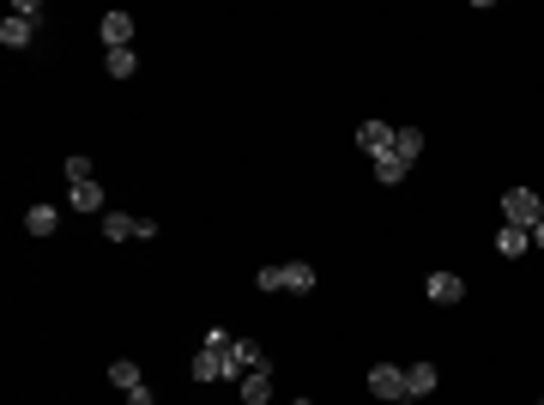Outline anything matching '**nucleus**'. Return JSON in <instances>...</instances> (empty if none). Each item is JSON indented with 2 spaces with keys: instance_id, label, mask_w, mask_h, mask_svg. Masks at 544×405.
I'll list each match as a JSON object with an SVG mask.
<instances>
[{
  "instance_id": "1",
  "label": "nucleus",
  "mask_w": 544,
  "mask_h": 405,
  "mask_svg": "<svg viewBox=\"0 0 544 405\" xmlns=\"http://www.w3.org/2000/svg\"><path fill=\"white\" fill-rule=\"evenodd\" d=\"M539 218H544V200L532 194V188H508V194H503V224H521V230H532Z\"/></svg>"
},
{
  "instance_id": "2",
  "label": "nucleus",
  "mask_w": 544,
  "mask_h": 405,
  "mask_svg": "<svg viewBox=\"0 0 544 405\" xmlns=\"http://www.w3.org/2000/svg\"><path fill=\"white\" fill-rule=\"evenodd\" d=\"M103 236H109V243H152L158 224L152 218H127V212H109V218H103Z\"/></svg>"
},
{
  "instance_id": "3",
  "label": "nucleus",
  "mask_w": 544,
  "mask_h": 405,
  "mask_svg": "<svg viewBox=\"0 0 544 405\" xmlns=\"http://www.w3.org/2000/svg\"><path fill=\"white\" fill-rule=\"evenodd\" d=\"M230 375H236V364H230V351H212V345H206L200 357H194V382H230Z\"/></svg>"
},
{
  "instance_id": "4",
  "label": "nucleus",
  "mask_w": 544,
  "mask_h": 405,
  "mask_svg": "<svg viewBox=\"0 0 544 405\" xmlns=\"http://www.w3.org/2000/svg\"><path fill=\"white\" fill-rule=\"evenodd\" d=\"M369 393H375V400H405V369L400 364H375L369 369Z\"/></svg>"
},
{
  "instance_id": "5",
  "label": "nucleus",
  "mask_w": 544,
  "mask_h": 405,
  "mask_svg": "<svg viewBox=\"0 0 544 405\" xmlns=\"http://www.w3.org/2000/svg\"><path fill=\"white\" fill-rule=\"evenodd\" d=\"M97 31H103V49H134V19L127 13H103Z\"/></svg>"
},
{
  "instance_id": "6",
  "label": "nucleus",
  "mask_w": 544,
  "mask_h": 405,
  "mask_svg": "<svg viewBox=\"0 0 544 405\" xmlns=\"http://www.w3.org/2000/svg\"><path fill=\"white\" fill-rule=\"evenodd\" d=\"M423 290H429V303H460V297H466V279H460V272H429V279H423Z\"/></svg>"
},
{
  "instance_id": "7",
  "label": "nucleus",
  "mask_w": 544,
  "mask_h": 405,
  "mask_svg": "<svg viewBox=\"0 0 544 405\" xmlns=\"http://www.w3.org/2000/svg\"><path fill=\"white\" fill-rule=\"evenodd\" d=\"M357 145L369 152V158L393 152V122H363V127H357Z\"/></svg>"
},
{
  "instance_id": "8",
  "label": "nucleus",
  "mask_w": 544,
  "mask_h": 405,
  "mask_svg": "<svg viewBox=\"0 0 544 405\" xmlns=\"http://www.w3.org/2000/svg\"><path fill=\"white\" fill-rule=\"evenodd\" d=\"M266 400H272V364L242 375V405H266Z\"/></svg>"
},
{
  "instance_id": "9",
  "label": "nucleus",
  "mask_w": 544,
  "mask_h": 405,
  "mask_svg": "<svg viewBox=\"0 0 544 405\" xmlns=\"http://www.w3.org/2000/svg\"><path fill=\"white\" fill-rule=\"evenodd\" d=\"M436 393V364H405V400Z\"/></svg>"
},
{
  "instance_id": "10",
  "label": "nucleus",
  "mask_w": 544,
  "mask_h": 405,
  "mask_svg": "<svg viewBox=\"0 0 544 405\" xmlns=\"http://www.w3.org/2000/svg\"><path fill=\"white\" fill-rule=\"evenodd\" d=\"M55 224H60V206H49V200H37L24 212V230H31V236H55Z\"/></svg>"
},
{
  "instance_id": "11",
  "label": "nucleus",
  "mask_w": 544,
  "mask_h": 405,
  "mask_svg": "<svg viewBox=\"0 0 544 405\" xmlns=\"http://www.w3.org/2000/svg\"><path fill=\"white\" fill-rule=\"evenodd\" d=\"M230 364H236V375H248V369H266V351L254 339H236L230 345Z\"/></svg>"
},
{
  "instance_id": "12",
  "label": "nucleus",
  "mask_w": 544,
  "mask_h": 405,
  "mask_svg": "<svg viewBox=\"0 0 544 405\" xmlns=\"http://www.w3.org/2000/svg\"><path fill=\"white\" fill-rule=\"evenodd\" d=\"M31 37H37V24L13 19V13H6V19H0V42H6V49H31Z\"/></svg>"
},
{
  "instance_id": "13",
  "label": "nucleus",
  "mask_w": 544,
  "mask_h": 405,
  "mask_svg": "<svg viewBox=\"0 0 544 405\" xmlns=\"http://www.w3.org/2000/svg\"><path fill=\"white\" fill-rule=\"evenodd\" d=\"M496 248L514 261V254H526V248H532V230H521V224H503V230H496Z\"/></svg>"
},
{
  "instance_id": "14",
  "label": "nucleus",
  "mask_w": 544,
  "mask_h": 405,
  "mask_svg": "<svg viewBox=\"0 0 544 405\" xmlns=\"http://www.w3.org/2000/svg\"><path fill=\"white\" fill-rule=\"evenodd\" d=\"M284 290L309 297V290H315V266H309V261H284Z\"/></svg>"
},
{
  "instance_id": "15",
  "label": "nucleus",
  "mask_w": 544,
  "mask_h": 405,
  "mask_svg": "<svg viewBox=\"0 0 544 405\" xmlns=\"http://www.w3.org/2000/svg\"><path fill=\"white\" fill-rule=\"evenodd\" d=\"M418 152H423V127H393V158L411 163Z\"/></svg>"
},
{
  "instance_id": "16",
  "label": "nucleus",
  "mask_w": 544,
  "mask_h": 405,
  "mask_svg": "<svg viewBox=\"0 0 544 405\" xmlns=\"http://www.w3.org/2000/svg\"><path fill=\"white\" fill-rule=\"evenodd\" d=\"M109 382H115L121 393H134V387H145V375H140V364H134V357H115V364H109Z\"/></svg>"
},
{
  "instance_id": "17",
  "label": "nucleus",
  "mask_w": 544,
  "mask_h": 405,
  "mask_svg": "<svg viewBox=\"0 0 544 405\" xmlns=\"http://www.w3.org/2000/svg\"><path fill=\"white\" fill-rule=\"evenodd\" d=\"M103 67H109V79H134V73H140V55H134V49H109Z\"/></svg>"
},
{
  "instance_id": "18",
  "label": "nucleus",
  "mask_w": 544,
  "mask_h": 405,
  "mask_svg": "<svg viewBox=\"0 0 544 405\" xmlns=\"http://www.w3.org/2000/svg\"><path fill=\"white\" fill-rule=\"evenodd\" d=\"M73 212H103V188L97 182H79V188H73Z\"/></svg>"
},
{
  "instance_id": "19",
  "label": "nucleus",
  "mask_w": 544,
  "mask_h": 405,
  "mask_svg": "<svg viewBox=\"0 0 544 405\" xmlns=\"http://www.w3.org/2000/svg\"><path fill=\"white\" fill-rule=\"evenodd\" d=\"M405 170H411V163H400L393 152H382V158H375V176H382V182H405Z\"/></svg>"
},
{
  "instance_id": "20",
  "label": "nucleus",
  "mask_w": 544,
  "mask_h": 405,
  "mask_svg": "<svg viewBox=\"0 0 544 405\" xmlns=\"http://www.w3.org/2000/svg\"><path fill=\"white\" fill-rule=\"evenodd\" d=\"M254 290H266V297L284 290V266H261V272H254Z\"/></svg>"
},
{
  "instance_id": "21",
  "label": "nucleus",
  "mask_w": 544,
  "mask_h": 405,
  "mask_svg": "<svg viewBox=\"0 0 544 405\" xmlns=\"http://www.w3.org/2000/svg\"><path fill=\"white\" fill-rule=\"evenodd\" d=\"M60 170H67V182H73V188H79V182H91V158H85V152H79V158H67Z\"/></svg>"
},
{
  "instance_id": "22",
  "label": "nucleus",
  "mask_w": 544,
  "mask_h": 405,
  "mask_svg": "<svg viewBox=\"0 0 544 405\" xmlns=\"http://www.w3.org/2000/svg\"><path fill=\"white\" fill-rule=\"evenodd\" d=\"M13 19H24V24H37V19H42V0H13Z\"/></svg>"
},
{
  "instance_id": "23",
  "label": "nucleus",
  "mask_w": 544,
  "mask_h": 405,
  "mask_svg": "<svg viewBox=\"0 0 544 405\" xmlns=\"http://www.w3.org/2000/svg\"><path fill=\"white\" fill-rule=\"evenodd\" d=\"M206 345H212V351H230V345H236V339H230L224 327H206Z\"/></svg>"
},
{
  "instance_id": "24",
  "label": "nucleus",
  "mask_w": 544,
  "mask_h": 405,
  "mask_svg": "<svg viewBox=\"0 0 544 405\" xmlns=\"http://www.w3.org/2000/svg\"><path fill=\"white\" fill-rule=\"evenodd\" d=\"M127 405H158V400H152V387H134V393H127Z\"/></svg>"
},
{
  "instance_id": "25",
  "label": "nucleus",
  "mask_w": 544,
  "mask_h": 405,
  "mask_svg": "<svg viewBox=\"0 0 544 405\" xmlns=\"http://www.w3.org/2000/svg\"><path fill=\"white\" fill-rule=\"evenodd\" d=\"M532 248H544V218H539V224H532Z\"/></svg>"
},
{
  "instance_id": "26",
  "label": "nucleus",
  "mask_w": 544,
  "mask_h": 405,
  "mask_svg": "<svg viewBox=\"0 0 544 405\" xmlns=\"http://www.w3.org/2000/svg\"><path fill=\"white\" fill-rule=\"evenodd\" d=\"M539 405H544V400H539Z\"/></svg>"
}]
</instances>
